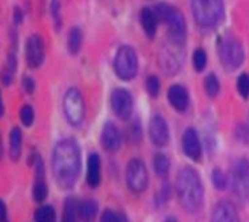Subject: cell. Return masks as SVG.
Here are the masks:
<instances>
[{
	"label": "cell",
	"mask_w": 249,
	"mask_h": 222,
	"mask_svg": "<svg viewBox=\"0 0 249 222\" xmlns=\"http://www.w3.org/2000/svg\"><path fill=\"white\" fill-rule=\"evenodd\" d=\"M78 218V201L74 198H67L64 203V212H62V222H76Z\"/></svg>",
	"instance_id": "22"
},
{
	"label": "cell",
	"mask_w": 249,
	"mask_h": 222,
	"mask_svg": "<svg viewBox=\"0 0 249 222\" xmlns=\"http://www.w3.org/2000/svg\"><path fill=\"white\" fill-rule=\"evenodd\" d=\"M101 222H128V219L122 213H116L113 210H109V208H107L101 216Z\"/></svg>",
	"instance_id": "31"
},
{
	"label": "cell",
	"mask_w": 249,
	"mask_h": 222,
	"mask_svg": "<svg viewBox=\"0 0 249 222\" xmlns=\"http://www.w3.org/2000/svg\"><path fill=\"white\" fill-rule=\"evenodd\" d=\"M114 70H116V75L123 81H129L137 75V70H139V58H137V54L131 46L119 47L116 58H114Z\"/></svg>",
	"instance_id": "4"
},
{
	"label": "cell",
	"mask_w": 249,
	"mask_h": 222,
	"mask_svg": "<svg viewBox=\"0 0 249 222\" xmlns=\"http://www.w3.org/2000/svg\"><path fill=\"white\" fill-rule=\"evenodd\" d=\"M207 66V54L204 49L197 47L193 54V67L196 72H202Z\"/></svg>",
	"instance_id": "27"
},
{
	"label": "cell",
	"mask_w": 249,
	"mask_h": 222,
	"mask_svg": "<svg viewBox=\"0 0 249 222\" xmlns=\"http://www.w3.org/2000/svg\"><path fill=\"white\" fill-rule=\"evenodd\" d=\"M87 184L93 189L101 184V158L96 152L90 154L87 162Z\"/></svg>",
	"instance_id": "17"
},
{
	"label": "cell",
	"mask_w": 249,
	"mask_h": 222,
	"mask_svg": "<svg viewBox=\"0 0 249 222\" xmlns=\"http://www.w3.org/2000/svg\"><path fill=\"white\" fill-rule=\"evenodd\" d=\"M0 78H2V82L5 85H9L12 82V72L8 70V69H3L2 73H0Z\"/></svg>",
	"instance_id": "35"
},
{
	"label": "cell",
	"mask_w": 249,
	"mask_h": 222,
	"mask_svg": "<svg viewBox=\"0 0 249 222\" xmlns=\"http://www.w3.org/2000/svg\"><path fill=\"white\" fill-rule=\"evenodd\" d=\"M230 184L232 193L239 200H246L249 196V162L245 158L237 160L231 169L230 175Z\"/></svg>",
	"instance_id": "6"
},
{
	"label": "cell",
	"mask_w": 249,
	"mask_h": 222,
	"mask_svg": "<svg viewBox=\"0 0 249 222\" xmlns=\"http://www.w3.org/2000/svg\"><path fill=\"white\" fill-rule=\"evenodd\" d=\"M204 87H205V92L210 97H216L220 92V84H219V79L214 73H210V75L205 78L204 81Z\"/></svg>",
	"instance_id": "26"
},
{
	"label": "cell",
	"mask_w": 249,
	"mask_h": 222,
	"mask_svg": "<svg viewBox=\"0 0 249 222\" xmlns=\"http://www.w3.org/2000/svg\"><path fill=\"white\" fill-rule=\"evenodd\" d=\"M51 12H52V18L55 23V28L59 29L61 28V8H59V2L58 0H52V5H51Z\"/></svg>",
	"instance_id": "33"
},
{
	"label": "cell",
	"mask_w": 249,
	"mask_h": 222,
	"mask_svg": "<svg viewBox=\"0 0 249 222\" xmlns=\"http://www.w3.org/2000/svg\"><path fill=\"white\" fill-rule=\"evenodd\" d=\"M0 222H9L8 219H0Z\"/></svg>",
	"instance_id": "40"
},
{
	"label": "cell",
	"mask_w": 249,
	"mask_h": 222,
	"mask_svg": "<svg viewBox=\"0 0 249 222\" xmlns=\"http://www.w3.org/2000/svg\"><path fill=\"white\" fill-rule=\"evenodd\" d=\"M177 196L179 204L187 212L195 213L202 207L204 201V187L201 177L193 167H182L177 178Z\"/></svg>",
	"instance_id": "2"
},
{
	"label": "cell",
	"mask_w": 249,
	"mask_h": 222,
	"mask_svg": "<svg viewBox=\"0 0 249 222\" xmlns=\"http://www.w3.org/2000/svg\"><path fill=\"white\" fill-rule=\"evenodd\" d=\"M237 89H239L240 96L243 97V99H246V97L249 96V76H248V73H242V75L239 76Z\"/></svg>",
	"instance_id": "32"
},
{
	"label": "cell",
	"mask_w": 249,
	"mask_h": 222,
	"mask_svg": "<svg viewBox=\"0 0 249 222\" xmlns=\"http://www.w3.org/2000/svg\"><path fill=\"white\" fill-rule=\"evenodd\" d=\"M195 21L201 28H213L223 16V0H192Z\"/></svg>",
	"instance_id": "3"
},
{
	"label": "cell",
	"mask_w": 249,
	"mask_h": 222,
	"mask_svg": "<svg viewBox=\"0 0 249 222\" xmlns=\"http://www.w3.org/2000/svg\"><path fill=\"white\" fill-rule=\"evenodd\" d=\"M21 87H23L24 92L31 94V93H34V90H35V82H34V79H32L31 76H24L23 81H21Z\"/></svg>",
	"instance_id": "34"
},
{
	"label": "cell",
	"mask_w": 249,
	"mask_h": 222,
	"mask_svg": "<svg viewBox=\"0 0 249 222\" xmlns=\"http://www.w3.org/2000/svg\"><path fill=\"white\" fill-rule=\"evenodd\" d=\"M219 55H220V61L222 64L227 69H237L242 66L243 59H245V52H243V46L240 44L239 40L232 38H225L220 43V49H219Z\"/></svg>",
	"instance_id": "7"
},
{
	"label": "cell",
	"mask_w": 249,
	"mask_h": 222,
	"mask_svg": "<svg viewBox=\"0 0 249 222\" xmlns=\"http://www.w3.org/2000/svg\"><path fill=\"white\" fill-rule=\"evenodd\" d=\"M101 143L104 146V149L108 152H116L120 148L122 135L114 123H111V122L105 123V127L102 128V134H101Z\"/></svg>",
	"instance_id": "15"
},
{
	"label": "cell",
	"mask_w": 249,
	"mask_h": 222,
	"mask_svg": "<svg viewBox=\"0 0 249 222\" xmlns=\"http://www.w3.org/2000/svg\"><path fill=\"white\" fill-rule=\"evenodd\" d=\"M6 213H8L6 204L2 200H0V219H6Z\"/></svg>",
	"instance_id": "37"
},
{
	"label": "cell",
	"mask_w": 249,
	"mask_h": 222,
	"mask_svg": "<svg viewBox=\"0 0 249 222\" xmlns=\"http://www.w3.org/2000/svg\"><path fill=\"white\" fill-rule=\"evenodd\" d=\"M140 23L149 38H154V35L157 32V26H158V16H157L155 9L143 8L140 12Z\"/></svg>",
	"instance_id": "18"
},
{
	"label": "cell",
	"mask_w": 249,
	"mask_h": 222,
	"mask_svg": "<svg viewBox=\"0 0 249 222\" xmlns=\"http://www.w3.org/2000/svg\"><path fill=\"white\" fill-rule=\"evenodd\" d=\"M160 89H161V84H160V79L157 76L152 75L146 79V90L152 97H157L160 94Z\"/></svg>",
	"instance_id": "29"
},
{
	"label": "cell",
	"mask_w": 249,
	"mask_h": 222,
	"mask_svg": "<svg viewBox=\"0 0 249 222\" xmlns=\"http://www.w3.org/2000/svg\"><path fill=\"white\" fill-rule=\"evenodd\" d=\"M211 180H213V183H214V186L217 187V189H225L227 186H228V178H227V175L223 174V172L220 170V169H214V172H213V175H211Z\"/></svg>",
	"instance_id": "30"
},
{
	"label": "cell",
	"mask_w": 249,
	"mask_h": 222,
	"mask_svg": "<svg viewBox=\"0 0 249 222\" xmlns=\"http://www.w3.org/2000/svg\"><path fill=\"white\" fill-rule=\"evenodd\" d=\"M164 222H178V221H177L175 218H167V219H166Z\"/></svg>",
	"instance_id": "39"
},
{
	"label": "cell",
	"mask_w": 249,
	"mask_h": 222,
	"mask_svg": "<svg viewBox=\"0 0 249 222\" xmlns=\"http://www.w3.org/2000/svg\"><path fill=\"white\" fill-rule=\"evenodd\" d=\"M149 175L146 165L140 158H132L126 166V184L134 193H142L147 189Z\"/></svg>",
	"instance_id": "8"
},
{
	"label": "cell",
	"mask_w": 249,
	"mask_h": 222,
	"mask_svg": "<svg viewBox=\"0 0 249 222\" xmlns=\"http://www.w3.org/2000/svg\"><path fill=\"white\" fill-rule=\"evenodd\" d=\"M3 155V143H2V135H0V160H2Z\"/></svg>",
	"instance_id": "38"
},
{
	"label": "cell",
	"mask_w": 249,
	"mask_h": 222,
	"mask_svg": "<svg viewBox=\"0 0 249 222\" xmlns=\"http://www.w3.org/2000/svg\"><path fill=\"white\" fill-rule=\"evenodd\" d=\"M47 193H49V187H47V183L44 178H36L34 186H32V198L36 203H43L47 198Z\"/></svg>",
	"instance_id": "23"
},
{
	"label": "cell",
	"mask_w": 249,
	"mask_h": 222,
	"mask_svg": "<svg viewBox=\"0 0 249 222\" xmlns=\"http://www.w3.org/2000/svg\"><path fill=\"white\" fill-rule=\"evenodd\" d=\"M0 105H2V101H0Z\"/></svg>",
	"instance_id": "41"
},
{
	"label": "cell",
	"mask_w": 249,
	"mask_h": 222,
	"mask_svg": "<svg viewBox=\"0 0 249 222\" xmlns=\"http://www.w3.org/2000/svg\"><path fill=\"white\" fill-rule=\"evenodd\" d=\"M53 177L61 189H71L81 172V149L73 139L56 143L52 154Z\"/></svg>",
	"instance_id": "1"
},
{
	"label": "cell",
	"mask_w": 249,
	"mask_h": 222,
	"mask_svg": "<svg viewBox=\"0 0 249 222\" xmlns=\"http://www.w3.org/2000/svg\"><path fill=\"white\" fill-rule=\"evenodd\" d=\"M182 151L190 160H193V162H199V158H201V152H202L201 142H199V135L193 128H189L184 131Z\"/></svg>",
	"instance_id": "14"
},
{
	"label": "cell",
	"mask_w": 249,
	"mask_h": 222,
	"mask_svg": "<svg viewBox=\"0 0 249 222\" xmlns=\"http://www.w3.org/2000/svg\"><path fill=\"white\" fill-rule=\"evenodd\" d=\"M167 99H169L170 105L177 111H179V113H184L187 107H189V93H187V90L179 84L172 85L169 89Z\"/></svg>",
	"instance_id": "16"
},
{
	"label": "cell",
	"mask_w": 249,
	"mask_h": 222,
	"mask_svg": "<svg viewBox=\"0 0 249 222\" xmlns=\"http://www.w3.org/2000/svg\"><path fill=\"white\" fill-rule=\"evenodd\" d=\"M81 46H82V31L78 26H74L69 31V35H67L69 52L71 55H76L81 51Z\"/></svg>",
	"instance_id": "21"
},
{
	"label": "cell",
	"mask_w": 249,
	"mask_h": 222,
	"mask_svg": "<svg viewBox=\"0 0 249 222\" xmlns=\"http://www.w3.org/2000/svg\"><path fill=\"white\" fill-rule=\"evenodd\" d=\"M21 146H23V134L20 128H12L9 134V157L12 162H18L21 157Z\"/></svg>",
	"instance_id": "19"
},
{
	"label": "cell",
	"mask_w": 249,
	"mask_h": 222,
	"mask_svg": "<svg viewBox=\"0 0 249 222\" xmlns=\"http://www.w3.org/2000/svg\"><path fill=\"white\" fill-rule=\"evenodd\" d=\"M97 203L94 200H82L78 203V215L82 222H93L97 216Z\"/></svg>",
	"instance_id": "20"
},
{
	"label": "cell",
	"mask_w": 249,
	"mask_h": 222,
	"mask_svg": "<svg viewBox=\"0 0 249 222\" xmlns=\"http://www.w3.org/2000/svg\"><path fill=\"white\" fill-rule=\"evenodd\" d=\"M166 23H167V26H169L170 40L175 44H182L185 41L187 26H185V20H184V16L181 14V11L178 8L172 6Z\"/></svg>",
	"instance_id": "10"
},
{
	"label": "cell",
	"mask_w": 249,
	"mask_h": 222,
	"mask_svg": "<svg viewBox=\"0 0 249 222\" xmlns=\"http://www.w3.org/2000/svg\"><path fill=\"white\" fill-rule=\"evenodd\" d=\"M211 222H240V216L231 201H219L211 213Z\"/></svg>",
	"instance_id": "12"
},
{
	"label": "cell",
	"mask_w": 249,
	"mask_h": 222,
	"mask_svg": "<svg viewBox=\"0 0 249 222\" xmlns=\"http://www.w3.org/2000/svg\"><path fill=\"white\" fill-rule=\"evenodd\" d=\"M111 108H113L114 114L122 119L128 120L132 114L134 108V99L128 90L124 89H117L111 93Z\"/></svg>",
	"instance_id": "9"
},
{
	"label": "cell",
	"mask_w": 249,
	"mask_h": 222,
	"mask_svg": "<svg viewBox=\"0 0 249 222\" xmlns=\"http://www.w3.org/2000/svg\"><path fill=\"white\" fill-rule=\"evenodd\" d=\"M149 137L157 146H166L169 142V127L161 116H154L149 123Z\"/></svg>",
	"instance_id": "13"
},
{
	"label": "cell",
	"mask_w": 249,
	"mask_h": 222,
	"mask_svg": "<svg viewBox=\"0 0 249 222\" xmlns=\"http://www.w3.org/2000/svg\"><path fill=\"white\" fill-rule=\"evenodd\" d=\"M62 110H64L66 119L70 125L79 127L84 117H85V104L84 97L78 89H69L64 94V101H62Z\"/></svg>",
	"instance_id": "5"
},
{
	"label": "cell",
	"mask_w": 249,
	"mask_h": 222,
	"mask_svg": "<svg viewBox=\"0 0 249 222\" xmlns=\"http://www.w3.org/2000/svg\"><path fill=\"white\" fill-rule=\"evenodd\" d=\"M34 218L35 222H56L55 208L52 205H41L40 208H36Z\"/></svg>",
	"instance_id": "24"
},
{
	"label": "cell",
	"mask_w": 249,
	"mask_h": 222,
	"mask_svg": "<svg viewBox=\"0 0 249 222\" xmlns=\"http://www.w3.org/2000/svg\"><path fill=\"white\" fill-rule=\"evenodd\" d=\"M18 117H20V120H21V123H23L24 127H31L32 123H34V117H35L34 108L31 105H23L20 108Z\"/></svg>",
	"instance_id": "28"
},
{
	"label": "cell",
	"mask_w": 249,
	"mask_h": 222,
	"mask_svg": "<svg viewBox=\"0 0 249 222\" xmlns=\"http://www.w3.org/2000/svg\"><path fill=\"white\" fill-rule=\"evenodd\" d=\"M154 169H155L158 177H166L169 174V169H170V162H169L167 155L161 154V152L157 154L154 157Z\"/></svg>",
	"instance_id": "25"
},
{
	"label": "cell",
	"mask_w": 249,
	"mask_h": 222,
	"mask_svg": "<svg viewBox=\"0 0 249 222\" xmlns=\"http://www.w3.org/2000/svg\"><path fill=\"white\" fill-rule=\"evenodd\" d=\"M14 21H16V24H20L23 21V11L18 6L14 8Z\"/></svg>",
	"instance_id": "36"
},
{
	"label": "cell",
	"mask_w": 249,
	"mask_h": 222,
	"mask_svg": "<svg viewBox=\"0 0 249 222\" xmlns=\"http://www.w3.org/2000/svg\"><path fill=\"white\" fill-rule=\"evenodd\" d=\"M26 59L28 66L36 69L44 61V41L40 35H31L26 43Z\"/></svg>",
	"instance_id": "11"
}]
</instances>
